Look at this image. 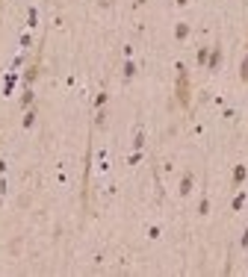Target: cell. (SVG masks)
Returning a JSON list of instances; mask_svg holds the SVG:
<instances>
[{"label": "cell", "instance_id": "3", "mask_svg": "<svg viewBox=\"0 0 248 277\" xmlns=\"http://www.w3.org/2000/svg\"><path fill=\"white\" fill-rule=\"evenodd\" d=\"M101 3H104V6H106V3H112V0H101Z\"/></svg>", "mask_w": 248, "mask_h": 277}, {"label": "cell", "instance_id": "2", "mask_svg": "<svg viewBox=\"0 0 248 277\" xmlns=\"http://www.w3.org/2000/svg\"><path fill=\"white\" fill-rule=\"evenodd\" d=\"M239 77H242V80H245V83H248V56H245V59H242V74H239Z\"/></svg>", "mask_w": 248, "mask_h": 277}, {"label": "cell", "instance_id": "1", "mask_svg": "<svg viewBox=\"0 0 248 277\" xmlns=\"http://www.w3.org/2000/svg\"><path fill=\"white\" fill-rule=\"evenodd\" d=\"M177 104L189 106V77H186V68H177Z\"/></svg>", "mask_w": 248, "mask_h": 277}, {"label": "cell", "instance_id": "4", "mask_svg": "<svg viewBox=\"0 0 248 277\" xmlns=\"http://www.w3.org/2000/svg\"><path fill=\"white\" fill-rule=\"evenodd\" d=\"M177 3H186V0H177Z\"/></svg>", "mask_w": 248, "mask_h": 277}, {"label": "cell", "instance_id": "5", "mask_svg": "<svg viewBox=\"0 0 248 277\" xmlns=\"http://www.w3.org/2000/svg\"><path fill=\"white\" fill-rule=\"evenodd\" d=\"M136 3H145V0H136Z\"/></svg>", "mask_w": 248, "mask_h": 277}]
</instances>
